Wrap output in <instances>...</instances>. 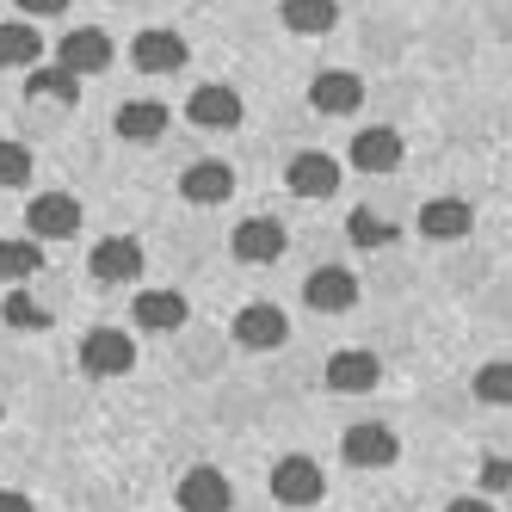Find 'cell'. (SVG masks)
<instances>
[{
	"label": "cell",
	"instance_id": "ba28073f",
	"mask_svg": "<svg viewBox=\"0 0 512 512\" xmlns=\"http://www.w3.org/2000/svg\"><path fill=\"white\" fill-rule=\"evenodd\" d=\"M186 118H192L198 130H235V124H241V93L223 87V81H204V87L186 99Z\"/></svg>",
	"mask_w": 512,
	"mask_h": 512
},
{
	"label": "cell",
	"instance_id": "9a60e30c",
	"mask_svg": "<svg viewBox=\"0 0 512 512\" xmlns=\"http://www.w3.org/2000/svg\"><path fill=\"white\" fill-rule=\"evenodd\" d=\"M93 278L99 284H136L142 278V247L130 235H105L93 247Z\"/></svg>",
	"mask_w": 512,
	"mask_h": 512
},
{
	"label": "cell",
	"instance_id": "ffe728a7",
	"mask_svg": "<svg viewBox=\"0 0 512 512\" xmlns=\"http://www.w3.org/2000/svg\"><path fill=\"white\" fill-rule=\"evenodd\" d=\"M38 56H44V38H38V25L31 19H7L0 25V68H38Z\"/></svg>",
	"mask_w": 512,
	"mask_h": 512
},
{
	"label": "cell",
	"instance_id": "2e32d148",
	"mask_svg": "<svg viewBox=\"0 0 512 512\" xmlns=\"http://www.w3.org/2000/svg\"><path fill=\"white\" fill-rule=\"evenodd\" d=\"M475 229V210L463 198H426L420 204V235L426 241H463Z\"/></svg>",
	"mask_w": 512,
	"mask_h": 512
},
{
	"label": "cell",
	"instance_id": "f1b7e54d",
	"mask_svg": "<svg viewBox=\"0 0 512 512\" xmlns=\"http://www.w3.org/2000/svg\"><path fill=\"white\" fill-rule=\"evenodd\" d=\"M512 482V457H494L488 469H482V488H506Z\"/></svg>",
	"mask_w": 512,
	"mask_h": 512
},
{
	"label": "cell",
	"instance_id": "44dd1931",
	"mask_svg": "<svg viewBox=\"0 0 512 512\" xmlns=\"http://www.w3.org/2000/svg\"><path fill=\"white\" fill-rule=\"evenodd\" d=\"M278 19H284V31H297V38H321V31H334L340 0H284Z\"/></svg>",
	"mask_w": 512,
	"mask_h": 512
},
{
	"label": "cell",
	"instance_id": "7a4b0ae2",
	"mask_svg": "<svg viewBox=\"0 0 512 512\" xmlns=\"http://www.w3.org/2000/svg\"><path fill=\"white\" fill-rule=\"evenodd\" d=\"M130 364H136V340L118 334V327H93L81 340V371L87 377H124Z\"/></svg>",
	"mask_w": 512,
	"mask_h": 512
},
{
	"label": "cell",
	"instance_id": "5bb4252c",
	"mask_svg": "<svg viewBox=\"0 0 512 512\" xmlns=\"http://www.w3.org/2000/svg\"><path fill=\"white\" fill-rule=\"evenodd\" d=\"M167 124H173V112H167L161 99H124L118 112H112V130H118L124 142H161Z\"/></svg>",
	"mask_w": 512,
	"mask_h": 512
},
{
	"label": "cell",
	"instance_id": "4dcf8cb0",
	"mask_svg": "<svg viewBox=\"0 0 512 512\" xmlns=\"http://www.w3.org/2000/svg\"><path fill=\"white\" fill-rule=\"evenodd\" d=\"M0 512H31V500L19 488H0Z\"/></svg>",
	"mask_w": 512,
	"mask_h": 512
},
{
	"label": "cell",
	"instance_id": "ac0fdd59",
	"mask_svg": "<svg viewBox=\"0 0 512 512\" xmlns=\"http://www.w3.org/2000/svg\"><path fill=\"white\" fill-rule=\"evenodd\" d=\"M352 167H358V173H395V167H401V136H395L389 124L358 130V136H352Z\"/></svg>",
	"mask_w": 512,
	"mask_h": 512
},
{
	"label": "cell",
	"instance_id": "d4e9b609",
	"mask_svg": "<svg viewBox=\"0 0 512 512\" xmlns=\"http://www.w3.org/2000/svg\"><path fill=\"white\" fill-rule=\"evenodd\" d=\"M475 395L494 401V408H512V364H506V358L482 364V371H475Z\"/></svg>",
	"mask_w": 512,
	"mask_h": 512
},
{
	"label": "cell",
	"instance_id": "4fadbf2b",
	"mask_svg": "<svg viewBox=\"0 0 512 512\" xmlns=\"http://www.w3.org/2000/svg\"><path fill=\"white\" fill-rule=\"evenodd\" d=\"M229 247H235V260H247V266H272L278 253L290 247V235H284V223H272V216H247Z\"/></svg>",
	"mask_w": 512,
	"mask_h": 512
},
{
	"label": "cell",
	"instance_id": "83f0119b",
	"mask_svg": "<svg viewBox=\"0 0 512 512\" xmlns=\"http://www.w3.org/2000/svg\"><path fill=\"white\" fill-rule=\"evenodd\" d=\"M0 321L7 327H50V309H38L25 297V290H7V303H0Z\"/></svg>",
	"mask_w": 512,
	"mask_h": 512
},
{
	"label": "cell",
	"instance_id": "52a82bcc",
	"mask_svg": "<svg viewBox=\"0 0 512 512\" xmlns=\"http://www.w3.org/2000/svg\"><path fill=\"white\" fill-rule=\"evenodd\" d=\"M186 38H179V31H142V38L130 44V62L142 68V75H179V68H186Z\"/></svg>",
	"mask_w": 512,
	"mask_h": 512
},
{
	"label": "cell",
	"instance_id": "8992f818",
	"mask_svg": "<svg viewBox=\"0 0 512 512\" xmlns=\"http://www.w3.org/2000/svg\"><path fill=\"white\" fill-rule=\"evenodd\" d=\"M179 512H229V500H235V488H229V475L223 469H210V463H198V469H186L179 475Z\"/></svg>",
	"mask_w": 512,
	"mask_h": 512
},
{
	"label": "cell",
	"instance_id": "e0dca14e",
	"mask_svg": "<svg viewBox=\"0 0 512 512\" xmlns=\"http://www.w3.org/2000/svg\"><path fill=\"white\" fill-rule=\"evenodd\" d=\"M284 179H290V192H297V198H327V192H340V161L321 155V149H309V155L290 161Z\"/></svg>",
	"mask_w": 512,
	"mask_h": 512
},
{
	"label": "cell",
	"instance_id": "f546056e",
	"mask_svg": "<svg viewBox=\"0 0 512 512\" xmlns=\"http://www.w3.org/2000/svg\"><path fill=\"white\" fill-rule=\"evenodd\" d=\"M62 7H68V0H19L25 19H50V13H62Z\"/></svg>",
	"mask_w": 512,
	"mask_h": 512
},
{
	"label": "cell",
	"instance_id": "4316f807",
	"mask_svg": "<svg viewBox=\"0 0 512 512\" xmlns=\"http://www.w3.org/2000/svg\"><path fill=\"white\" fill-rule=\"evenodd\" d=\"M31 179V149L25 142H0V192H13Z\"/></svg>",
	"mask_w": 512,
	"mask_h": 512
},
{
	"label": "cell",
	"instance_id": "603a6c76",
	"mask_svg": "<svg viewBox=\"0 0 512 512\" xmlns=\"http://www.w3.org/2000/svg\"><path fill=\"white\" fill-rule=\"evenodd\" d=\"M44 266V247L38 241H0V278L19 284V278H38Z\"/></svg>",
	"mask_w": 512,
	"mask_h": 512
},
{
	"label": "cell",
	"instance_id": "1f68e13d",
	"mask_svg": "<svg viewBox=\"0 0 512 512\" xmlns=\"http://www.w3.org/2000/svg\"><path fill=\"white\" fill-rule=\"evenodd\" d=\"M445 512H494V506H488V500H482V494H463V500H451V506H445Z\"/></svg>",
	"mask_w": 512,
	"mask_h": 512
},
{
	"label": "cell",
	"instance_id": "3957f363",
	"mask_svg": "<svg viewBox=\"0 0 512 512\" xmlns=\"http://www.w3.org/2000/svg\"><path fill=\"white\" fill-rule=\"evenodd\" d=\"M272 494H278L284 506H315V500L327 494V475H321L315 457H278V463H272Z\"/></svg>",
	"mask_w": 512,
	"mask_h": 512
},
{
	"label": "cell",
	"instance_id": "8fae6325",
	"mask_svg": "<svg viewBox=\"0 0 512 512\" xmlns=\"http://www.w3.org/2000/svg\"><path fill=\"white\" fill-rule=\"evenodd\" d=\"M377 377H383L377 352H358V346H346V352H334V358H327V389H334V395H371V389H377Z\"/></svg>",
	"mask_w": 512,
	"mask_h": 512
},
{
	"label": "cell",
	"instance_id": "484cf974",
	"mask_svg": "<svg viewBox=\"0 0 512 512\" xmlns=\"http://www.w3.org/2000/svg\"><path fill=\"white\" fill-rule=\"evenodd\" d=\"M25 93H44V99L68 105V99H81V81L62 75V68H31V87H25Z\"/></svg>",
	"mask_w": 512,
	"mask_h": 512
},
{
	"label": "cell",
	"instance_id": "277c9868",
	"mask_svg": "<svg viewBox=\"0 0 512 512\" xmlns=\"http://www.w3.org/2000/svg\"><path fill=\"white\" fill-rule=\"evenodd\" d=\"M56 56H62V75H105L112 68V38H105L99 25H81V31H68V38L56 44Z\"/></svg>",
	"mask_w": 512,
	"mask_h": 512
},
{
	"label": "cell",
	"instance_id": "5b68a950",
	"mask_svg": "<svg viewBox=\"0 0 512 512\" xmlns=\"http://www.w3.org/2000/svg\"><path fill=\"white\" fill-rule=\"evenodd\" d=\"M340 451H346L352 469H389V463L401 457V438H395L389 426H377V420H358V426L340 438Z\"/></svg>",
	"mask_w": 512,
	"mask_h": 512
},
{
	"label": "cell",
	"instance_id": "7c38bea8",
	"mask_svg": "<svg viewBox=\"0 0 512 512\" xmlns=\"http://www.w3.org/2000/svg\"><path fill=\"white\" fill-rule=\"evenodd\" d=\"M309 105H315V112H327V118H346V112H358V105H364V81L352 75V68H327V75L309 81Z\"/></svg>",
	"mask_w": 512,
	"mask_h": 512
},
{
	"label": "cell",
	"instance_id": "6da1fadb",
	"mask_svg": "<svg viewBox=\"0 0 512 512\" xmlns=\"http://www.w3.org/2000/svg\"><path fill=\"white\" fill-rule=\"evenodd\" d=\"M25 229L31 241H62V235H75L81 229V198L75 192H38L25 210Z\"/></svg>",
	"mask_w": 512,
	"mask_h": 512
},
{
	"label": "cell",
	"instance_id": "30bf717a",
	"mask_svg": "<svg viewBox=\"0 0 512 512\" xmlns=\"http://www.w3.org/2000/svg\"><path fill=\"white\" fill-rule=\"evenodd\" d=\"M235 340H241L247 352H272V346L290 340V321H284L278 303H247V309L235 315Z\"/></svg>",
	"mask_w": 512,
	"mask_h": 512
},
{
	"label": "cell",
	"instance_id": "9c48e42d",
	"mask_svg": "<svg viewBox=\"0 0 512 512\" xmlns=\"http://www.w3.org/2000/svg\"><path fill=\"white\" fill-rule=\"evenodd\" d=\"M303 303L321 309V315H340V309L358 303V278H352L346 266H315V272L303 278Z\"/></svg>",
	"mask_w": 512,
	"mask_h": 512
},
{
	"label": "cell",
	"instance_id": "cb8c5ba5",
	"mask_svg": "<svg viewBox=\"0 0 512 512\" xmlns=\"http://www.w3.org/2000/svg\"><path fill=\"white\" fill-rule=\"evenodd\" d=\"M346 235H352L358 247H371V253H377V247L395 241V223H389V216H377V210H352V216H346Z\"/></svg>",
	"mask_w": 512,
	"mask_h": 512
},
{
	"label": "cell",
	"instance_id": "7402d4cb",
	"mask_svg": "<svg viewBox=\"0 0 512 512\" xmlns=\"http://www.w3.org/2000/svg\"><path fill=\"white\" fill-rule=\"evenodd\" d=\"M136 327H149V334L186 327V297H179V290H142L136 297Z\"/></svg>",
	"mask_w": 512,
	"mask_h": 512
},
{
	"label": "cell",
	"instance_id": "d6986e66",
	"mask_svg": "<svg viewBox=\"0 0 512 512\" xmlns=\"http://www.w3.org/2000/svg\"><path fill=\"white\" fill-rule=\"evenodd\" d=\"M179 192L192 204H223V198H235V173H229V161H192Z\"/></svg>",
	"mask_w": 512,
	"mask_h": 512
}]
</instances>
